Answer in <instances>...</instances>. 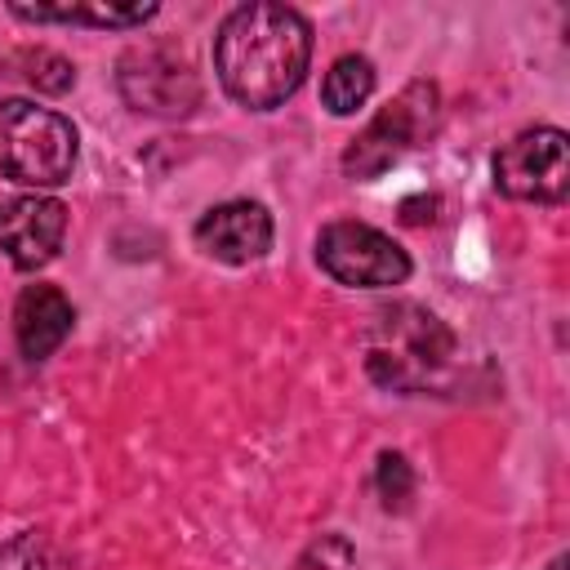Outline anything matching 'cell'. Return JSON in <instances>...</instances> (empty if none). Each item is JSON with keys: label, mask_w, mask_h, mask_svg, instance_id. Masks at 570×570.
<instances>
[{"label": "cell", "mask_w": 570, "mask_h": 570, "mask_svg": "<svg viewBox=\"0 0 570 570\" xmlns=\"http://www.w3.org/2000/svg\"><path fill=\"white\" fill-rule=\"evenodd\" d=\"M67 236V205L45 191H0V254L18 272L45 267Z\"/></svg>", "instance_id": "8"}, {"label": "cell", "mask_w": 570, "mask_h": 570, "mask_svg": "<svg viewBox=\"0 0 570 570\" xmlns=\"http://www.w3.org/2000/svg\"><path fill=\"white\" fill-rule=\"evenodd\" d=\"M494 187L508 200L557 205L570 191V138L557 125L521 129L494 151Z\"/></svg>", "instance_id": "5"}, {"label": "cell", "mask_w": 570, "mask_h": 570, "mask_svg": "<svg viewBox=\"0 0 570 570\" xmlns=\"http://www.w3.org/2000/svg\"><path fill=\"white\" fill-rule=\"evenodd\" d=\"M13 18L22 22H80V27H142L147 18H156V4H9Z\"/></svg>", "instance_id": "11"}, {"label": "cell", "mask_w": 570, "mask_h": 570, "mask_svg": "<svg viewBox=\"0 0 570 570\" xmlns=\"http://www.w3.org/2000/svg\"><path fill=\"white\" fill-rule=\"evenodd\" d=\"M200 254L218 258V263H232V267H245V263H258L267 249H272V214L267 205L258 200H223L214 209H205L191 227Z\"/></svg>", "instance_id": "9"}, {"label": "cell", "mask_w": 570, "mask_h": 570, "mask_svg": "<svg viewBox=\"0 0 570 570\" xmlns=\"http://www.w3.org/2000/svg\"><path fill=\"white\" fill-rule=\"evenodd\" d=\"M116 85H120L125 102L134 111H147V116H169L174 120V116H191L200 107L196 71L187 67V58H178L174 49H160V45L129 49L120 58Z\"/></svg>", "instance_id": "7"}, {"label": "cell", "mask_w": 570, "mask_h": 570, "mask_svg": "<svg viewBox=\"0 0 570 570\" xmlns=\"http://www.w3.org/2000/svg\"><path fill=\"white\" fill-rule=\"evenodd\" d=\"M31 85L36 89H45V94H67L71 85H76V71H71V62L67 58H58V53H49V49H40V53H31Z\"/></svg>", "instance_id": "15"}, {"label": "cell", "mask_w": 570, "mask_h": 570, "mask_svg": "<svg viewBox=\"0 0 570 570\" xmlns=\"http://www.w3.org/2000/svg\"><path fill=\"white\" fill-rule=\"evenodd\" d=\"M548 570H566V552H561V557H552V566H548Z\"/></svg>", "instance_id": "16"}, {"label": "cell", "mask_w": 570, "mask_h": 570, "mask_svg": "<svg viewBox=\"0 0 570 570\" xmlns=\"http://www.w3.org/2000/svg\"><path fill=\"white\" fill-rule=\"evenodd\" d=\"M450 356H454V334L428 307L396 303L374 316L365 343V365L374 383L392 392H428L432 379L450 365Z\"/></svg>", "instance_id": "2"}, {"label": "cell", "mask_w": 570, "mask_h": 570, "mask_svg": "<svg viewBox=\"0 0 570 570\" xmlns=\"http://www.w3.org/2000/svg\"><path fill=\"white\" fill-rule=\"evenodd\" d=\"M0 570H71V566L45 534L18 530V534H0Z\"/></svg>", "instance_id": "13"}, {"label": "cell", "mask_w": 570, "mask_h": 570, "mask_svg": "<svg viewBox=\"0 0 570 570\" xmlns=\"http://www.w3.org/2000/svg\"><path fill=\"white\" fill-rule=\"evenodd\" d=\"M76 325V307L58 285H27L13 303V334L27 361L53 356Z\"/></svg>", "instance_id": "10"}, {"label": "cell", "mask_w": 570, "mask_h": 570, "mask_svg": "<svg viewBox=\"0 0 570 570\" xmlns=\"http://www.w3.org/2000/svg\"><path fill=\"white\" fill-rule=\"evenodd\" d=\"M374 485H379V499H383L387 512H405L410 499H414V468L405 463V454L383 450L379 468H374Z\"/></svg>", "instance_id": "14"}, {"label": "cell", "mask_w": 570, "mask_h": 570, "mask_svg": "<svg viewBox=\"0 0 570 570\" xmlns=\"http://www.w3.org/2000/svg\"><path fill=\"white\" fill-rule=\"evenodd\" d=\"M76 169V125L40 102H0V174L27 191L67 183Z\"/></svg>", "instance_id": "3"}, {"label": "cell", "mask_w": 570, "mask_h": 570, "mask_svg": "<svg viewBox=\"0 0 570 570\" xmlns=\"http://www.w3.org/2000/svg\"><path fill=\"white\" fill-rule=\"evenodd\" d=\"M316 263L338 285H352V289H387L410 276V254L387 232H379L370 223H352V218L321 227Z\"/></svg>", "instance_id": "6"}, {"label": "cell", "mask_w": 570, "mask_h": 570, "mask_svg": "<svg viewBox=\"0 0 570 570\" xmlns=\"http://www.w3.org/2000/svg\"><path fill=\"white\" fill-rule=\"evenodd\" d=\"M441 125V89L432 80H410L343 151V174L347 178H379L392 169L405 151L423 147Z\"/></svg>", "instance_id": "4"}, {"label": "cell", "mask_w": 570, "mask_h": 570, "mask_svg": "<svg viewBox=\"0 0 570 570\" xmlns=\"http://www.w3.org/2000/svg\"><path fill=\"white\" fill-rule=\"evenodd\" d=\"M370 94H374V62H370L365 53H343V58L330 62V71H325V80H321V102H325V111L352 116V111H361V107L370 102Z\"/></svg>", "instance_id": "12"}, {"label": "cell", "mask_w": 570, "mask_h": 570, "mask_svg": "<svg viewBox=\"0 0 570 570\" xmlns=\"http://www.w3.org/2000/svg\"><path fill=\"white\" fill-rule=\"evenodd\" d=\"M312 27L298 9L249 0L236 4L214 36V71L232 102L249 111L281 107L307 76Z\"/></svg>", "instance_id": "1"}]
</instances>
